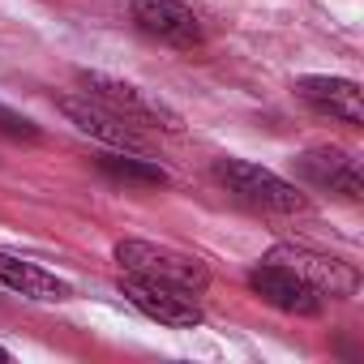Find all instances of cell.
<instances>
[{
    "mask_svg": "<svg viewBox=\"0 0 364 364\" xmlns=\"http://www.w3.org/2000/svg\"><path fill=\"white\" fill-rule=\"evenodd\" d=\"M56 107L95 141H103L112 150H129V154H150V141L137 133V124H129L124 116H116L112 107H103L90 95H65V99H56Z\"/></svg>",
    "mask_w": 364,
    "mask_h": 364,
    "instance_id": "obj_6",
    "label": "cell"
},
{
    "mask_svg": "<svg viewBox=\"0 0 364 364\" xmlns=\"http://www.w3.org/2000/svg\"><path fill=\"white\" fill-rule=\"evenodd\" d=\"M296 95L317 107L321 116L330 120H343V124H364V99H360V86L347 82V77H300L296 82Z\"/></svg>",
    "mask_w": 364,
    "mask_h": 364,
    "instance_id": "obj_10",
    "label": "cell"
},
{
    "mask_svg": "<svg viewBox=\"0 0 364 364\" xmlns=\"http://www.w3.org/2000/svg\"><path fill=\"white\" fill-rule=\"evenodd\" d=\"M270 262H279V266H287L291 274H300L321 300H326V296H330V300H347V296L360 291L355 266H347V262H338V257H326V253H313V249H296V245H279V249H270Z\"/></svg>",
    "mask_w": 364,
    "mask_h": 364,
    "instance_id": "obj_5",
    "label": "cell"
},
{
    "mask_svg": "<svg viewBox=\"0 0 364 364\" xmlns=\"http://www.w3.org/2000/svg\"><path fill=\"white\" fill-rule=\"evenodd\" d=\"M249 287H253L266 304H274L279 313H291V317H317L321 304H326L300 274H291L287 266H279V262H270V257L249 270Z\"/></svg>",
    "mask_w": 364,
    "mask_h": 364,
    "instance_id": "obj_9",
    "label": "cell"
},
{
    "mask_svg": "<svg viewBox=\"0 0 364 364\" xmlns=\"http://www.w3.org/2000/svg\"><path fill=\"white\" fill-rule=\"evenodd\" d=\"M120 296L141 309L150 321L159 326H171V330H193L202 326V309L193 300V291H180L171 283H159V279H146V274H120Z\"/></svg>",
    "mask_w": 364,
    "mask_h": 364,
    "instance_id": "obj_4",
    "label": "cell"
},
{
    "mask_svg": "<svg viewBox=\"0 0 364 364\" xmlns=\"http://www.w3.org/2000/svg\"><path fill=\"white\" fill-rule=\"evenodd\" d=\"M291 167H296V176L304 180V185H313V189H330V193H338L347 202H360L364 198L360 163L347 150H338V146H313V150L296 154Z\"/></svg>",
    "mask_w": 364,
    "mask_h": 364,
    "instance_id": "obj_8",
    "label": "cell"
},
{
    "mask_svg": "<svg viewBox=\"0 0 364 364\" xmlns=\"http://www.w3.org/2000/svg\"><path fill=\"white\" fill-rule=\"evenodd\" d=\"M0 133H9L18 141H39V124L31 116L14 112V107H5V103H0Z\"/></svg>",
    "mask_w": 364,
    "mask_h": 364,
    "instance_id": "obj_13",
    "label": "cell"
},
{
    "mask_svg": "<svg viewBox=\"0 0 364 364\" xmlns=\"http://www.w3.org/2000/svg\"><path fill=\"white\" fill-rule=\"evenodd\" d=\"M77 86H82V95L99 99L103 107H112V112L124 116L129 124L167 129V133L180 129V116H176L159 95H150V90H141V86H133V82H120V77H112V73H77Z\"/></svg>",
    "mask_w": 364,
    "mask_h": 364,
    "instance_id": "obj_2",
    "label": "cell"
},
{
    "mask_svg": "<svg viewBox=\"0 0 364 364\" xmlns=\"http://www.w3.org/2000/svg\"><path fill=\"white\" fill-rule=\"evenodd\" d=\"M0 283L18 296H26V300H43V304L73 296V287L65 279H56L52 270H43L39 262H26L18 253H0Z\"/></svg>",
    "mask_w": 364,
    "mask_h": 364,
    "instance_id": "obj_11",
    "label": "cell"
},
{
    "mask_svg": "<svg viewBox=\"0 0 364 364\" xmlns=\"http://www.w3.org/2000/svg\"><path fill=\"white\" fill-rule=\"evenodd\" d=\"M95 167H99L107 180H116V185H133V189H163V185H167V171H163L159 163H150L146 154H129V150H120V154H99Z\"/></svg>",
    "mask_w": 364,
    "mask_h": 364,
    "instance_id": "obj_12",
    "label": "cell"
},
{
    "mask_svg": "<svg viewBox=\"0 0 364 364\" xmlns=\"http://www.w3.org/2000/svg\"><path fill=\"white\" fill-rule=\"evenodd\" d=\"M5 360H9V351H5V347H0V364H5Z\"/></svg>",
    "mask_w": 364,
    "mask_h": 364,
    "instance_id": "obj_14",
    "label": "cell"
},
{
    "mask_svg": "<svg viewBox=\"0 0 364 364\" xmlns=\"http://www.w3.org/2000/svg\"><path fill=\"white\" fill-rule=\"evenodd\" d=\"M215 180L228 185V193H236L240 202L257 206V210H274V215H291L304 206V193L296 185H287L283 176L249 163V159H219L215 163Z\"/></svg>",
    "mask_w": 364,
    "mask_h": 364,
    "instance_id": "obj_3",
    "label": "cell"
},
{
    "mask_svg": "<svg viewBox=\"0 0 364 364\" xmlns=\"http://www.w3.org/2000/svg\"><path fill=\"white\" fill-rule=\"evenodd\" d=\"M133 22L141 35L176 48V52H193L202 48V22L189 5H180V0H133Z\"/></svg>",
    "mask_w": 364,
    "mask_h": 364,
    "instance_id": "obj_7",
    "label": "cell"
},
{
    "mask_svg": "<svg viewBox=\"0 0 364 364\" xmlns=\"http://www.w3.org/2000/svg\"><path fill=\"white\" fill-rule=\"evenodd\" d=\"M116 262L129 270V274H146V279H159V283H171L180 291H206L210 287V270L206 262L180 253V249H163V245H150V240H120L116 245Z\"/></svg>",
    "mask_w": 364,
    "mask_h": 364,
    "instance_id": "obj_1",
    "label": "cell"
}]
</instances>
